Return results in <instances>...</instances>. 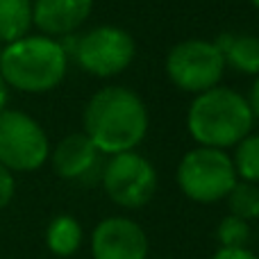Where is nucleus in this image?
<instances>
[{
  "label": "nucleus",
  "instance_id": "obj_1",
  "mask_svg": "<svg viewBox=\"0 0 259 259\" xmlns=\"http://www.w3.org/2000/svg\"><path fill=\"white\" fill-rule=\"evenodd\" d=\"M150 116L137 91L109 84L96 91L82 114V132L91 139L98 152L118 155L137 150L146 139Z\"/></svg>",
  "mask_w": 259,
  "mask_h": 259
},
{
  "label": "nucleus",
  "instance_id": "obj_2",
  "mask_svg": "<svg viewBox=\"0 0 259 259\" xmlns=\"http://www.w3.org/2000/svg\"><path fill=\"white\" fill-rule=\"evenodd\" d=\"M68 50L59 39L25 34L0 50V77L21 94H48L64 82Z\"/></svg>",
  "mask_w": 259,
  "mask_h": 259
},
{
  "label": "nucleus",
  "instance_id": "obj_3",
  "mask_svg": "<svg viewBox=\"0 0 259 259\" xmlns=\"http://www.w3.org/2000/svg\"><path fill=\"white\" fill-rule=\"evenodd\" d=\"M250 105L246 96L230 87H214L193 98L187 112V130L198 146L228 150L252 132Z\"/></svg>",
  "mask_w": 259,
  "mask_h": 259
},
{
  "label": "nucleus",
  "instance_id": "obj_4",
  "mask_svg": "<svg viewBox=\"0 0 259 259\" xmlns=\"http://www.w3.org/2000/svg\"><path fill=\"white\" fill-rule=\"evenodd\" d=\"M234 184L237 173L228 150L196 146L184 152L178 164V187L193 202L209 205L225 200Z\"/></svg>",
  "mask_w": 259,
  "mask_h": 259
},
{
  "label": "nucleus",
  "instance_id": "obj_5",
  "mask_svg": "<svg viewBox=\"0 0 259 259\" xmlns=\"http://www.w3.org/2000/svg\"><path fill=\"white\" fill-rule=\"evenodd\" d=\"M164 68L175 89L198 96L221 84L228 64L216 41L187 39L168 50Z\"/></svg>",
  "mask_w": 259,
  "mask_h": 259
},
{
  "label": "nucleus",
  "instance_id": "obj_6",
  "mask_svg": "<svg viewBox=\"0 0 259 259\" xmlns=\"http://www.w3.org/2000/svg\"><path fill=\"white\" fill-rule=\"evenodd\" d=\"M50 157V139L34 116L21 109L0 112V164L12 173L39 170Z\"/></svg>",
  "mask_w": 259,
  "mask_h": 259
},
{
  "label": "nucleus",
  "instance_id": "obj_7",
  "mask_svg": "<svg viewBox=\"0 0 259 259\" xmlns=\"http://www.w3.org/2000/svg\"><path fill=\"white\" fill-rule=\"evenodd\" d=\"M75 62L94 77H116L137 57V41L118 25H98L75 44Z\"/></svg>",
  "mask_w": 259,
  "mask_h": 259
},
{
  "label": "nucleus",
  "instance_id": "obj_8",
  "mask_svg": "<svg viewBox=\"0 0 259 259\" xmlns=\"http://www.w3.org/2000/svg\"><path fill=\"white\" fill-rule=\"evenodd\" d=\"M103 189L114 205L123 209H141L155 198L157 170L137 150L118 152L103 168Z\"/></svg>",
  "mask_w": 259,
  "mask_h": 259
},
{
  "label": "nucleus",
  "instance_id": "obj_9",
  "mask_svg": "<svg viewBox=\"0 0 259 259\" xmlns=\"http://www.w3.org/2000/svg\"><path fill=\"white\" fill-rule=\"evenodd\" d=\"M94 259H148V237L143 228L125 216H109L91 232Z\"/></svg>",
  "mask_w": 259,
  "mask_h": 259
},
{
  "label": "nucleus",
  "instance_id": "obj_10",
  "mask_svg": "<svg viewBox=\"0 0 259 259\" xmlns=\"http://www.w3.org/2000/svg\"><path fill=\"white\" fill-rule=\"evenodd\" d=\"M94 0H32V23L46 36H71L91 16Z\"/></svg>",
  "mask_w": 259,
  "mask_h": 259
},
{
  "label": "nucleus",
  "instance_id": "obj_11",
  "mask_svg": "<svg viewBox=\"0 0 259 259\" xmlns=\"http://www.w3.org/2000/svg\"><path fill=\"white\" fill-rule=\"evenodd\" d=\"M98 148L84 132L66 134L55 148H50V164L62 180H82L98 161Z\"/></svg>",
  "mask_w": 259,
  "mask_h": 259
},
{
  "label": "nucleus",
  "instance_id": "obj_12",
  "mask_svg": "<svg viewBox=\"0 0 259 259\" xmlns=\"http://www.w3.org/2000/svg\"><path fill=\"white\" fill-rule=\"evenodd\" d=\"M225 57V64L243 75H259V36L239 34L228 36L225 41H216Z\"/></svg>",
  "mask_w": 259,
  "mask_h": 259
},
{
  "label": "nucleus",
  "instance_id": "obj_13",
  "mask_svg": "<svg viewBox=\"0 0 259 259\" xmlns=\"http://www.w3.org/2000/svg\"><path fill=\"white\" fill-rule=\"evenodd\" d=\"M82 225L77 223V219L68 214L55 216L50 221V225L46 228V246L53 255L57 257H71L80 250L82 246Z\"/></svg>",
  "mask_w": 259,
  "mask_h": 259
},
{
  "label": "nucleus",
  "instance_id": "obj_14",
  "mask_svg": "<svg viewBox=\"0 0 259 259\" xmlns=\"http://www.w3.org/2000/svg\"><path fill=\"white\" fill-rule=\"evenodd\" d=\"M32 27V0H0V44L23 39Z\"/></svg>",
  "mask_w": 259,
  "mask_h": 259
},
{
  "label": "nucleus",
  "instance_id": "obj_15",
  "mask_svg": "<svg viewBox=\"0 0 259 259\" xmlns=\"http://www.w3.org/2000/svg\"><path fill=\"white\" fill-rule=\"evenodd\" d=\"M225 202H228L230 214L237 219L248 221V223L259 219V184L237 180V184L225 196Z\"/></svg>",
  "mask_w": 259,
  "mask_h": 259
},
{
  "label": "nucleus",
  "instance_id": "obj_16",
  "mask_svg": "<svg viewBox=\"0 0 259 259\" xmlns=\"http://www.w3.org/2000/svg\"><path fill=\"white\" fill-rule=\"evenodd\" d=\"M234 173L237 180L259 184V134H248L234 146Z\"/></svg>",
  "mask_w": 259,
  "mask_h": 259
},
{
  "label": "nucleus",
  "instance_id": "obj_17",
  "mask_svg": "<svg viewBox=\"0 0 259 259\" xmlns=\"http://www.w3.org/2000/svg\"><path fill=\"white\" fill-rule=\"evenodd\" d=\"M216 239H219L221 248H246L248 239H250V223L228 214L219 223Z\"/></svg>",
  "mask_w": 259,
  "mask_h": 259
},
{
  "label": "nucleus",
  "instance_id": "obj_18",
  "mask_svg": "<svg viewBox=\"0 0 259 259\" xmlns=\"http://www.w3.org/2000/svg\"><path fill=\"white\" fill-rule=\"evenodd\" d=\"M14 193H16V180H14V173L0 164V211L14 200Z\"/></svg>",
  "mask_w": 259,
  "mask_h": 259
},
{
  "label": "nucleus",
  "instance_id": "obj_19",
  "mask_svg": "<svg viewBox=\"0 0 259 259\" xmlns=\"http://www.w3.org/2000/svg\"><path fill=\"white\" fill-rule=\"evenodd\" d=\"M211 259H259L248 248H219Z\"/></svg>",
  "mask_w": 259,
  "mask_h": 259
},
{
  "label": "nucleus",
  "instance_id": "obj_20",
  "mask_svg": "<svg viewBox=\"0 0 259 259\" xmlns=\"http://www.w3.org/2000/svg\"><path fill=\"white\" fill-rule=\"evenodd\" d=\"M248 105H250V112H252V118L259 121V75L255 77V82H252L250 87V94H248Z\"/></svg>",
  "mask_w": 259,
  "mask_h": 259
},
{
  "label": "nucleus",
  "instance_id": "obj_21",
  "mask_svg": "<svg viewBox=\"0 0 259 259\" xmlns=\"http://www.w3.org/2000/svg\"><path fill=\"white\" fill-rule=\"evenodd\" d=\"M7 103H9V87H7V82L0 77V112L7 109Z\"/></svg>",
  "mask_w": 259,
  "mask_h": 259
},
{
  "label": "nucleus",
  "instance_id": "obj_22",
  "mask_svg": "<svg viewBox=\"0 0 259 259\" xmlns=\"http://www.w3.org/2000/svg\"><path fill=\"white\" fill-rule=\"evenodd\" d=\"M250 3H252V7H255L257 12H259V0H250Z\"/></svg>",
  "mask_w": 259,
  "mask_h": 259
},
{
  "label": "nucleus",
  "instance_id": "obj_23",
  "mask_svg": "<svg viewBox=\"0 0 259 259\" xmlns=\"http://www.w3.org/2000/svg\"><path fill=\"white\" fill-rule=\"evenodd\" d=\"M0 50H3V44H0Z\"/></svg>",
  "mask_w": 259,
  "mask_h": 259
}]
</instances>
